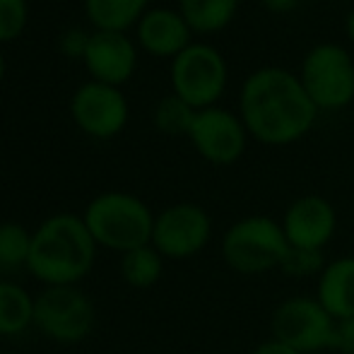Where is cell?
Instances as JSON below:
<instances>
[{
  "instance_id": "obj_1",
  "label": "cell",
  "mask_w": 354,
  "mask_h": 354,
  "mask_svg": "<svg viewBox=\"0 0 354 354\" xmlns=\"http://www.w3.org/2000/svg\"><path fill=\"white\" fill-rule=\"evenodd\" d=\"M239 116L248 136L263 145L284 147L311 133L318 118L299 75L280 66L258 68L243 80L239 92Z\"/></svg>"
},
{
  "instance_id": "obj_2",
  "label": "cell",
  "mask_w": 354,
  "mask_h": 354,
  "mask_svg": "<svg viewBox=\"0 0 354 354\" xmlns=\"http://www.w3.org/2000/svg\"><path fill=\"white\" fill-rule=\"evenodd\" d=\"M97 241L82 214L58 212L44 219L32 239L27 270L46 287H68L92 272Z\"/></svg>"
},
{
  "instance_id": "obj_3",
  "label": "cell",
  "mask_w": 354,
  "mask_h": 354,
  "mask_svg": "<svg viewBox=\"0 0 354 354\" xmlns=\"http://www.w3.org/2000/svg\"><path fill=\"white\" fill-rule=\"evenodd\" d=\"M82 219L97 246L123 253L152 243L154 214L147 203L133 193H99L84 207Z\"/></svg>"
},
{
  "instance_id": "obj_4",
  "label": "cell",
  "mask_w": 354,
  "mask_h": 354,
  "mask_svg": "<svg viewBox=\"0 0 354 354\" xmlns=\"http://www.w3.org/2000/svg\"><path fill=\"white\" fill-rule=\"evenodd\" d=\"M289 248L292 246L284 236L282 224L263 214L239 219L222 239L224 261L241 275H261L272 268H282Z\"/></svg>"
},
{
  "instance_id": "obj_5",
  "label": "cell",
  "mask_w": 354,
  "mask_h": 354,
  "mask_svg": "<svg viewBox=\"0 0 354 354\" xmlns=\"http://www.w3.org/2000/svg\"><path fill=\"white\" fill-rule=\"evenodd\" d=\"M299 82L318 111H340L354 102V58L340 44H316L299 68Z\"/></svg>"
},
{
  "instance_id": "obj_6",
  "label": "cell",
  "mask_w": 354,
  "mask_h": 354,
  "mask_svg": "<svg viewBox=\"0 0 354 354\" xmlns=\"http://www.w3.org/2000/svg\"><path fill=\"white\" fill-rule=\"evenodd\" d=\"M171 92L191 104L196 111L217 106L229 82L224 56L210 44L193 41L171 61Z\"/></svg>"
},
{
  "instance_id": "obj_7",
  "label": "cell",
  "mask_w": 354,
  "mask_h": 354,
  "mask_svg": "<svg viewBox=\"0 0 354 354\" xmlns=\"http://www.w3.org/2000/svg\"><path fill=\"white\" fill-rule=\"evenodd\" d=\"M97 311L77 284L46 287L34 299V326L44 337L61 345L82 342L94 330Z\"/></svg>"
},
{
  "instance_id": "obj_8",
  "label": "cell",
  "mask_w": 354,
  "mask_h": 354,
  "mask_svg": "<svg viewBox=\"0 0 354 354\" xmlns=\"http://www.w3.org/2000/svg\"><path fill=\"white\" fill-rule=\"evenodd\" d=\"M335 337L337 321L321 306L318 299H287L272 316V340H280L282 345L301 354L328 347L335 350Z\"/></svg>"
},
{
  "instance_id": "obj_9",
  "label": "cell",
  "mask_w": 354,
  "mask_h": 354,
  "mask_svg": "<svg viewBox=\"0 0 354 354\" xmlns=\"http://www.w3.org/2000/svg\"><path fill=\"white\" fill-rule=\"evenodd\" d=\"M71 116L84 136L94 140H111L126 128L131 106L121 87L89 80L75 89L71 99Z\"/></svg>"
},
{
  "instance_id": "obj_10",
  "label": "cell",
  "mask_w": 354,
  "mask_h": 354,
  "mask_svg": "<svg viewBox=\"0 0 354 354\" xmlns=\"http://www.w3.org/2000/svg\"><path fill=\"white\" fill-rule=\"evenodd\" d=\"M212 224L207 212L193 203H178L154 217L152 246L171 261L196 256L210 241Z\"/></svg>"
},
{
  "instance_id": "obj_11",
  "label": "cell",
  "mask_w": 354,
  "mask_h": 354,
  "mask_svg": "<svg viewBox=\"0 0 354 354\" xmlns=\"http://www.w3.org/2000/svg\"><path fill=\"white\" fill-rule=\"evenodd\" d=\"M188 140L205 162L229 167L246 152L248 131L239 113L222 106H210L196 113Z\"/></svg>"
},
{
  "instance_id": "obj_12",
  "label": "cell",
  "mask_w": 354,
  "mask_h": 354,
  "mask_svg": "<svg viewBox=\"0 0 354 354\" xmlns=\"http://www.w3.org/2000/svg\"><path fill=\"white\" fill-rule=\"evenodd\" d=\"M89 77L94 82L121 87L136 75L138 48L133 39L123 32H97L89 37V46L82 58Z\"/></svg>"
},
{
  "instance_id": "obj_13",
  "label": "cell",
  "mask_w": 354,
  "mask_h": 354,
  "mask_svg": "<svg viewBox=\"0 0 354 354\" xmlns=\"http://www.w3.org/2000/svg\"><path fill=\"white\" fill-rule=\"evenodd\" d=\"M337 227L335 207L321 196H304L284 212V236L289 246L301 251H321Z\"/></svg>"
},
{
  "instance_id": "obj_14",
  "label": "cell",
  "mask_w": 354,
  "mask_h": 354,
  "mask_svg": "<svg viewBox=\"0 0 354 354\" xmlns=\"http://www.w3.org/2000/svg\"><path fill=\"white\" fill-rule=\"evenodd\" d=\"M138 44L154 58H174L193 44V29L178 10L149 8L136 27Z\"/></svg>"
},
{
  "instance_id": "obj_15",
  "label": "cell",
  "mask_w": 354,
  "mask_h": 354,
  "mask_svg": "<svg viewBox=\"0 0 354 354\" xmlns=\"http://www.w3.org/2000/svg\"><path fill=\"white\" fill-rule=\"evenodd\" d=\"M318 301L335 321L354 318V258H337L323 268Z\"/></svg>"
},
{
  "instance_id": "obj_16",
  "label": "cell",
  "mask_w": 354,
  "mask_h": 354,
  "mask_svg": "<svg viewBox=\"0 0 354 354\" xmlns=\"http://www.w3.org/2000/svg\"><path fill=\"white\" fill-rule=\"evenodd\" d=\"M149 0H84V15L97 32H123L138 27Z\"/></svg>"
},
{
  "instance_id": "obj_17",
  "label": "cell",
  "mask_w": 354,
  "mask_h": 354,
  "mask_svg": "<svg viewBox=\"0 0 354 354\" xmlns=\"http://www.w3.org/2000/svg\"><path fill=\"white\" fill-rule=\"evenodd\" d=\"M239 0H178V12L193 34H217L234 22Z\"/></svg>"
},
{
  "instance_id": "obj_18",
  "label": "cell",
  "mask_w": 354,
  "mask_h": 354,
  "mask_svg": "<svg viewBox=\"0 0 354 354\" xmlns=\"http://www.w3.org/2000/svg\"><path fill=\"white\" fill-rule=\"evenodd\" d=\"M34 323V297L24 287L0 280V337L24 333Z\"/></svg>"
},
{
  "instance_id": "obj_19",
  "label": "cell",
  "mask_w": 354,
  "mask_h": 354,
  "mask_svg": "<svg viewBox=\"0 0 354 354\" xmlns=\"http://www.w3.org/2000/svg\"><path fill=\"white\" fill-rule=\"evenodd\" d=\"M164 270V256L152 246H140L121 256V277L126 284L136 289H147L154 287L162 277Z\"/></svg>"
},
{
  "instance_id": "obj_20",
  "label": "cell",
  "mask_w": 354,
  "mask_h": 354,
  "mask_svg": "<svg viewBox=\"0 0 354 354\" xmlns=\"http://www.w3.org/2000/svg\"><path fill=\"white\" fill-rule=\"evenodd\" d=\"M196 109L191 106L188 102H183L181 97L176 94H167L157 102L154 106V128H157L162 136H186L191 133L193 121H196Z\"/></svg>"
},
{
  "instance_id": "obj_21",
  "label": "cell",
  "mask_w": 354,
  "mask_h": 354,
  "mask_svg": "<svg viewBox=\"0 0 354 354\" xmlns=\"http://www.w3.org/2000/svg\"><path fill=\"white\" fill-rule=\"evenodd\" d=\"M34 234L17 222L0 224V268L3 270H17L27 268L29 253H32Z\"/></svg>"
},
{
  "instance_id": "obj_22",
  "label": "cell",
  "mask_w": 354,
  "mask_h": 354,
  "mask_svg": "<svg viewBox=\"0 0 354 354\" xmlns=\"http://www.w3.org/2000/svg\"><path fill=\"white\" fill-rule=\"evenodd\" d=\"M29 19L27 0H0V44L15 41Z\"/></svg>"
},
{
  "instance_id": "obj_23",
  "label": "cell",
  "mask_w": 354,
  "mask_h": 354,
  "mask_svg": "<svg viewBox=\"0 0 354 354\" xmlns=\"http://www.w3.org/2000/svg\"><path fill=\"white\" fill-rule=\"evenodd\" d=\"M323 266V256L321 251H301V248H289V256L284 258L282 270L287 275L294 277H304L316 272Z\"/></svg>"
},
{
  "instance_id": "obj_24",
  "label": "cell",
  "mask_w": 354,
  "mask_h": 354,
  "mask_svg": "<svg viewBox=\"0 0 354 354\" xmlns=\"http://www.w3.org/2000/svg\"><path fill=\"white\" fill-rule=\"evenodd\" d=\"M89 37H92V32H87V29H80V27L66 29L61 37V53L66 58L82 61L84 51H87V46H89Z\"/></svg>"
},
{
  "instance_id": "obj_25",
  "label": "cell",
  "mask_w": 354,
  "mask_h": 354,
  "mask_svg": "<svg viewBox=\"0 0 354 354\" xmlns=\"http://www.w3.org/2000/svg\"><path fill=\"white\" fill-rule=\"evenodd\" d=\"M335 350L342 352V354H354V318L337 321Z\"/></svg>"
},
{
  "instance_id": "obj_26",
  "label": "cell",
  "mask_w": 354,
  "mask_h": 354,
  "mask_svg": "<svg viewBox=\"0 0 354 354\" xmlns=\"http://www.w3.org/2000/svg\"><path fill=\"white\" fill-rule=\"evenodd\" d=\"M261 5L272 15H289L301 5V0H261Z\"/></svg>"
},
{
  "instance_id": "obj_27",
  "label": "cell",
  "mask_w": 354,
  "mask_h": 354,
  "mask_svg": "<svg viewBox=\"0 0 354 354\" xmlns=\"http://www.w3.org/2000/svg\"><path fill=\"white\" fill-rule=\"evenodd\" d=\"M253 354H301V352H297V350H292V347H287V345H282L280 340H270V342H263L261 347H258Z\"/></svg>"
},
{
  "instance_id": "obj_28",
  "label": "cell",
  "mask_w": 354,
  "mask_h": 354,
  "mask_svg": "<svg viewBox=\"0 0 354 354\" xmlns=\"http://www.w3.org/2000/svg\"><path fill=\"white\" fill-rule=\"evenodd\" d=\"M345 34H347V39L354 44V8L350 10V15H347V19H345Z\"/></svg>"
},
{
  "instance_id": "obj_29",
  "label": "cell",
  "mask_w": 354,
  "mask_h": 354,
  "mask_svg": "<svg viewBox=\"0 0 354 354\" xmlns=\"http://www.w3.org/2000/svg\"><path fill=\"white\" fill-rule=\"evenodd\" d=\"M3 77H5V58H3V53H0V82H3Z\"/></svg>"
},
{
  "instance_id": "obj_30",
  "label": "cell",
  "mask_w": 354,
  "mask_h": 354,
  "mask_svg": "<svg viewBox=\"0 0 354 354\" xmlns=\"http://www.w3.org/2000/svg\"><path fill=\"white\" fill-rule=\"evenodd\" d=\"M5 354H17V352H5Z\"/></svg>"
}]
</instances>
